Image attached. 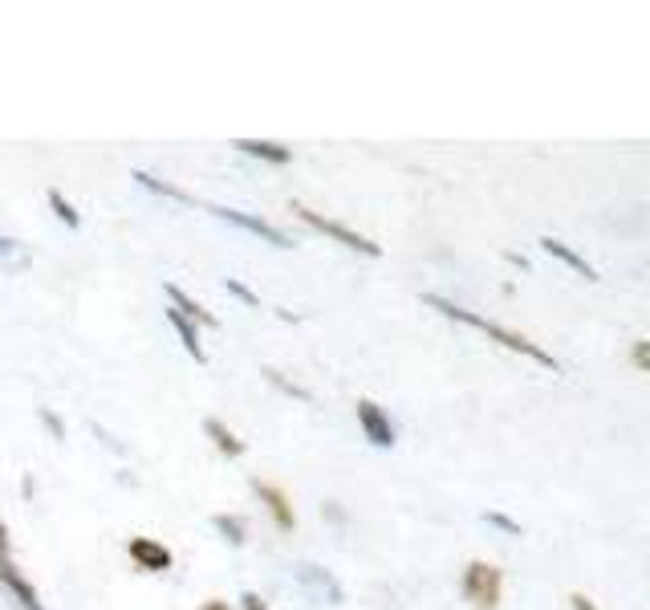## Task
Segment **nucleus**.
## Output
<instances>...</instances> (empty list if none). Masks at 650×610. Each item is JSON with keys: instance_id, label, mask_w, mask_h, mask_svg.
Instances as JSON below:
<instances>
[{"instance_id": "nucleus-8", "label": "nucleus", "mask_w": 650, "mask_h": 610, "mask_svg": "<svg viewBox=\"0 0 650 610\" xmlns=\"http://www.w3.org/2000/svg\"><path fill=\"white\" fill-rule=\"evenodd\" d=\"M163 293H167V302H172V309H179L187 322H196V326H208V330H220V318H216L212 309H203V305L191 297V293H184L175 281H167L163 285Z\"/></svg>"}, {"instance_id": "nucleus-20", "label": "nucleus", "mask_w": 650, "mask_h": 610, "mask_svg": "<svg viewBox=\"0 0 650 610\" xmlns=\"http://www.w3.org/2000/svg\"><path fill=\"white\" fill-rule=\"evenodd\" d=\"M484 521H488V525H496V530L513 533V537H520V521L505 518V513H496V509H488V513H484Z\"/></svg>"}, {"instance_id": "nucleus-18", "label": "nucleus", "mask_w": 650, "mask_h": 610, "mask_svg": "<svg viewBox=\"0 0 650 610\" xmlns=\"http://www.w3.org/2000/svg\"><path fill=\"white\" fill-rule=\"evenodd\" d=\"M261 374H265V379H268V383H273V386H277V391H285V395H293V399H301V403H309V391H306V386H297V383H293V379H285V374H280V371H273V367H265V371H261Z\"/></svg>"}, {"instance_id": "nucleus-9", "label": "nucleus", "mask_w": 650, "mask_h": 610, "mask_svg": "<svg viewBox=\"0 0 650 610\" xmlns=\"http://www.w3.org/2000/svg\"><path fill=\"white\" fill-rule=\"evenodd\" d=\"M253 489H256V497H261V501H265L268 518L277 521L280 530H285V533H293V530H297V513H293L289 497H285V492H280L277 484H268V480H256Z\"/></svg>"}, {"instance_id": "nucleus-3", "label": "nucleus", "mask_w": 650, "mask_h": 610, "mask_svg": "<svg viewBox=\"0 0 650 610\" xmlns=\"http://www.w3.org/2000/svg\"><path fill=\"white\" fill-rule=\"evenodd\" d=\"M289 213L301 220V225H309L313 232H326V237H333L338 244H345V249H354V252H362V257H383V249L374 244L371 237H362V232H354V228H345V225H338V220H330V216H321V213H313V208H306L301 199H293L289 204Z\"/></svg>"}, {"instance_id": "nucleus-25", "label": "nucleus", "mask_w": 650, "mask_h": 610, "mask_svg": "<svg viewBox=\"0 0 650 610\" xmlns=\"http://www.w3.org/2000/svg\"><path fill=\"white\" fill-rule=\"evenodd\" d=\"M199 610H232V607H228V602H220V598H212V602H203Z\"/></svg>"}, {"instance_id": "nucleus-17", "label": "nucleus", "mask_w": 650, "mask_h": 610, "mask_svg": "<svg viewBox=\"0 0 650 610\" xmlns=\"http://www.w3.org/2000/svg\"><path fill=\"white\" fill-rule=\"evenodd\" d=\"M134 179H139L143 187H151V192H159V196H167V199H179V204H196V199L187 196V192H179V187H172V184H163V179H155V175L134 172Z\"/></svg>"}, {"instance_id": "nucleus-16", "label": "nucleus", "mask_w": 650, "mask_h": 610, "mask_svg": "<svg viewBox=\"0 0 650 610\" xmlns=\"http://www.w3.org/2000/svg\"><path fill=\"white\" fill-rule=\"evenodd\" d=\"M49 208H54L57 220H62V225H66V228H81L78 208H74V204H69V199L62 196V192H57V187H49Z\"/></svg>"}, {"instance_id": "nucleus-6", "label": "nucleus", "mask_w": 650, "mask_h": 610, "mask_svg": "<svg viewBox=\"0 0 650 610\" xmlns=\"http://www.w3.org/2000/svg\"><path fill=\"white\" fill-rule=\"evenodd\" d=\"M126 557H131L139 570H151V574L172 570V562H175L172 549H167L163 542H155V537H131V545H126Z\"/></svg>"}, {"instance_id": "nucleus-19", "label": "nucleus", "mask_w": 650, "mask_h": 610, "mask_svg": "<svg viewBox=\"0 0 650 610\" xmlns=\"http://www.w3.org/2000/svg\"><path fill=\"white\" fill-rule=\"evenodd\" d=\"M630 367L642 374H650V338H638L635 346H630Z\"/></svg>"}, {"instance_id": "nucleus-22", "label": "nucleus", "mask_w": 650, "mask_h": 610, "mask_svg": "<svg viewBox=\"0 0 650 610\" xmlns=\"http://www.w3.org/2000/svg\"><path fill=\"white\" fill-rule=\"evenodd\" d=\"M41 424L49 427V432H54L57 439H66V424H62V420H57V415H49V412H41Z\"/></svg>"}, {"instance_id": "nucleus-21", "label": "nucleus", "mask_w": 650, "mask_h": 610, "mask_svg": "<svg viewBox=\"0 0 650 610\" xmlns=\"http://www.w3.org/2000/svg\"><path fill=\"white\" fill-rule=\"evenodd\" d=\"M228 293H232V297H240L244 305H261V297H256L249 285H240V281H228Z\"/></svg>"}, {"instance_id": "nucleus-7", "label": "nucleus", "mask_w": 650, "mask_h": 610, "mask_svg": "<svg viewBox=\"0 0 650 610\" xmlns=\"http://www.w3.org/2000/svg\"><path fill=\"white\" fill-rule=\"evenodd\" d=\"M208 213L220 216V220H228V225L244 228V232H253V237L268 240V244H277V249H293V240L285 237L280 228L268 225V220H256V216H244V213H236V208H208Z\"/></svg>"}, {"instance_id": "nucleus-11", "label": "nucleus", "mask_w": 650, "mask_h": 610, "mask_svg": "<svg viewBox=\"0 0 650 610\" xmlns=\"http://www.w3.org/2000/svg\"><path fill=\"white\" fill-rule=\"evenodd\" d=\"M541 249L549 252V257H558L561 265H570L573 273H577V277H585V281H602V277H597V269L590 265L585 257H577V252H573L570 244H565V240H558V237H541Z\"/></svg>"}, {"instance_id": "nucleus-23", "label": "nucleus", "mask_w": 650, "mask_h": 610, "mask_svg": "<svg viewBox=\"0 0 650 610\" xmlns=\"http://www.w3.org/2000/svg\"><path fill=\"white\" fill-rule=\"evenodd\" d=\"M570 607H573V610H597V602H594L590 595H582V590H573V595H570Z\"/></svg>"}, {"instance_id": "nucleus-5", "label": "nucleus", "mask_w": 650, "mask_h": 610, "mask_svg": "<svg viewBox=\"0 0 650 610\" xmlns=\"http://www.w3.org/2000/svg\"><path fill=\"white\" fill-rule=\"evenodd\" d=\"M359 427L374 448H395V424L374 399H359Z\"/></svg>"}, {"instance_id": "nucleus-1", "label": "nucleus", "mask_w": 650, "mask_h": 610, "mask_svg": "<svg viewBox=\"0 0 650 610\" xmlns=\"http://www.w3.org/2000/svg\"><path fill=\"white\" fill-rule=\"evenodd\" d=\"M423 305H431V309H439L443 318H452V322H464V326H472V330L480 334H488L496 346H505V350H513V355H525V359H532L537 367H544V371H561V362L549 355V350H541L537 342H529L525 334L517 330H508V326H496V322L488 318H480V314H472V309H464V305H455L448 302V297H439V293H423Z\"/></svg>"}, {"instance_id": "nucleus-13", "label": "nucleus", "mask_w": 650, "mask_h": 610, "mask_svg": "<svg viewBox=\"0 0 650 610\" xmlns=\"http://www.w3.org/2000/svg\"><path fill=\"white\" fill-rule=\"evenodd\" d=\"M232 146H236V151H244V155H253V160H261V163H289L293 160L289 146L268 143V139H236Z\"/></svg>"}, {"instance_id": "nucleus-10", "label": "nucleus", "mask_w": 650, "mask_h": 610, "mask_svg": "<svg viewBox=\"0 0 650 610\" xmlns=\"http://www.w3.org/2000/svg\"><path fill=\"white\" fill-rule=\"evenodd\" d=\"M203 436L212 439V444H216L220 451H224L228 460H240V456L249 451V444H244V439H240L236 432H232V427L224 424V420H216V415H208V420H203Z\"/></svg>"}, {"instance_id": "nucleus-12", "label": "nucleus", "mask_w": 650, "mask_h": 610, "mask_svg": "<svg viewBox=\"0 0 650 610\" xmlns=\"http://www.w3.org/2000/svg\"><path fill=\"white\" fill-rule=\"evenodd\" d=\"M167 322L175 326V334H179V342H184L187 355H191V359L203 367V362H208V350H203V342H199V326H196V322H187L179 309H167Z\"/></svg>"}, {"instance_id": "nucleus-4", "label": "nucleus", "mask_w": 650, "mask_h": 610, "mask_svg": "<svg viewBox=\"0 0 650 610\" xmlns=\"http://www.w3.org/2000/svg\"><path fill=\"white\" fill-rule=\"evenodd\" d=\"M0 586H4V590H9V595H13L25 610H45V607H41L37 586L29 582L25 574H21V566H16V557H13V533L4 530V521H0Z\"/></svg>"}, {"instance_id": "nucleus-26", "label": "nucleus", "mask_w": 650, "mask_h": 610, "mask_svg": "<svg viewBox=\"0 0 650 610\" xmlns=\"http://www.w3.org/2000/svg\"><path fill=\"white\" fill-rule=\"evenodd\" d=\"M0 252H13V240H0Z\"/></svg>"}, {"instance_id": "nucleus-2", "label": "nucleus", "mask_w": 650, "mask_h": 610, "mask_svg": "<svg viewBox=\"0 0 650 610\" xmlns=\"http://www.w3.org/2000/svg\"><path fill=\"white\" fill-rule=\"evenodd\" d=\"M460 590H464L467 607L472 610H500V598H505V570L476 557V562H467L464 566Z\"/></svg>"}, {"instance_id": "nucleus-24", "label": "nucleus", "mask_w": 650, "mask_h": 610, "mask_svg": "<svg viewBox=\"0 0 650 610\" xmlns=\"http://www.w3.org/2000/svg\"><path fill=\"white\" fill-rule=\"evenodd\" d=\"M240 602H244V610H268V607H265V598L253 595V590H249V595L240 598Z\"/></svg>"}, {"instance_id": "nucleus-14", "label": "nucleus", "mask_w": 650, "mask_h": 610, "mask_svg": "<svg viewBox=\"0 0 650 610\" xmlns=\"http://www.w3.org/2000/svg\"><path fill=\"white\" fill-rule=\"evenodd\" d=\"M297 578H301V586H306L313 598L321 595L326 602H338V598H342V586L333 582V578L321 570V566H301V574H297Z\"/></svg>"}, {"instance_id": "nucleus-15", "label": "nucleus", "mask_w": 650, "mask_h": 610, "mask_svg": "<svg viewBox=\"0 0 650 610\" xmlns=\"http://www.w3.org/2000/svg\"><path fill=\"white\" fill-rule=\"evenodd\" d=\"M212 525L228 537V545H244L249 542V521L244 518H232V513H216Z\"/></svg>"}]
</instances>
